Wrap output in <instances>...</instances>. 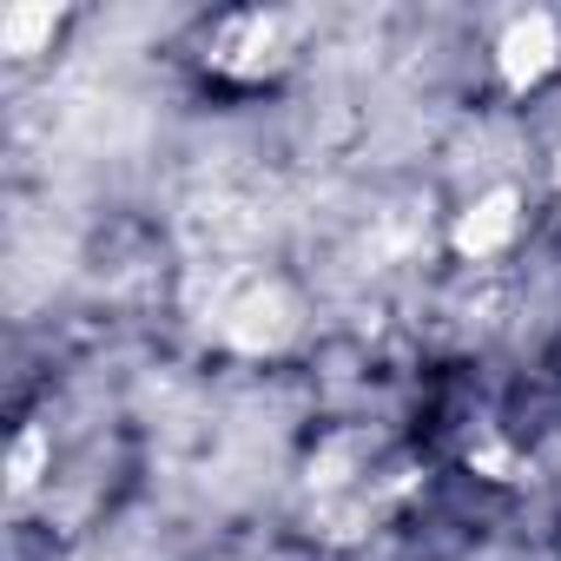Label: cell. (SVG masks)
Returning <instances> with one entry per match:
<instances>
[{"instance_id": "obj_1", "label": "cell", "mask_w": 561, "mask_h": 561, "mask_svg": "<svg viewBox=\"0 0 561 561\" xmlns=\"http://www.w3.org/2000/svg\"><path fill=\"white\" fill-rule=\"evenodd\" d=\"M211 331L231 344V351H277L291 331H298V298L277 285V277H231L211 305Z\"/></svg>"}, {"instance_id": "obj_2", "label": "cell", "mask_w": 561, "mask_h": 561, "mask_svg": "<svg viewBox=\"0 0 561 561\" xmlns=\"http://www.w3.org/2000/svg\"><path fill=\"white\" fill-rule=\"evenodd\" d=\"M515 238H522V192H515V185H489V192H476V198L449 218V251H456L462 264H489V257H502Z\"/></svg>"}, {"instance_id": "obj_3", "label": "cell", "mask_w": 561, "mask_h": 561, "mask_svg": "<svg viewBox=\"0 0 561 561\" xmlns=\"http://www.w3.org/2000/svg\"><path fill=\"white\" fill-rule=\"evenodd\" d=\"M561 67V21L554 14H515L508 27H502V41H495V73H502V87L508 93H535L548 73Z\"/></svg>"}, {"instance_id": "obj_4", "label": "cell", "mask_w": 561, "mask_h": 561, "mask_svg": "<svg viewBox=\"0 0 561 561\" xmlns=\"http://www.w3.org/2000/svg\"><path fill=\"white\" fill-rule=\"evenodd\" d=\"M205 60L218 73H231V80H264L277 60H285V21L277 14H231V21H218Z\"/></svg>"}, {"instance_id": "obj_5", "label": "cell", "mask_w": 561, "mask_h": 561, "mask_svg": "<svg viewBox=\"0 0 561 561\" xmlns=\"http://www.w3.org/2000/svg\"><path fill=\"white\" fill-rule=\"evenodd\" d=\"M54 34H60V14L54 8H8V14H0V47H8L14 60L41 54Z\"/></svg>"}]
</instances>
